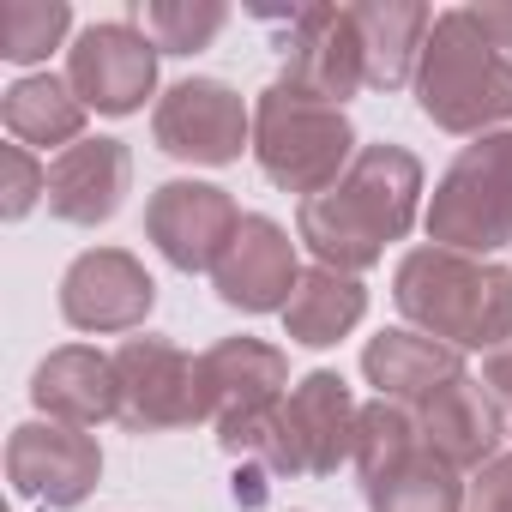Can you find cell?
<instances>
[{
	"label": "cell",
	"instance_id": "obj_3",
	"mask_svg": "<svg viewBox=\"0 0 512 512\" xmlns=\"http://www.w3.org/2000/svg\"><path fill=\"white\" fill-rule=\"evenodd\" d=\"M416 103L440 133H470V139L512 121V61L488 43L470 7L434 19L416 67Z\"/></svg>",
	"mask_w": 512,
	"mask_h": 512
},
{
	"label": "cell",
	"instance_id": "obj_15",
	"mask_svg": "<svg viewBox=\"0 0 512 512\" xmlns=\"http://www.w3.org/2000/svg\"><path fill=\"white\" fill-rule=\"evenodd\" d=\"M290 356L266 338H223L199 356V422L223 428L235 416L284 404Z\"/></svg>",
	"mask_w": 512,
	"mask_h": 512
},
{
	"label": "cell",
	"instance_id": "obj_28",
	"mask_svg": "<svg viewBox=\"0 0 512 512\" xmlns=\"http://www.w3.org/2000/svg\"><path fill=\"white\" fill-rule=\"evenodd\" d=\"M464 512H512V452L488 458L464 482Z\"/></svg>",
	"mask_w": 512,
	"mask_h": 512
},
{
	"label": "cell",
	"instance_id": "obj_22",
	"mask_svg": "<svg viewBox=\"0 0 512 512\" xmlns=\"http://www.w3.org/2000/svg\"><path fill=\"white\" fill-rule=\"evenodd\" d=\"M0 121H7L13 145H79L85 139V103L67 79L55 73H31L0 97Z\"/></svg>",
	"mask_w": 512,
	"mask_h": 512
},
{
	"label": "cell",
	"instance_id": "obj_7",
	"mask_svg": "<svg viewBox=\"0 0 512 512\" xmlns=\"http://www.w3.org/2000/svg\"><path fill=\"white\" fill-rule=\"evenodd\" d=\"M157 55L163 49L127 19L85 25L73 37V49H67V85L97 115H133L157 91Z\"/></svg>",
	"mask_w": 512,
	"mask_h": 512
},
{
	"label": "cell",
	"instance_id": "obj_19",
	"mask_svg": "<svg viewBox=\"0 0 512 512\" xmlns=\"http://www.w3.org/2000/svg\"><path fill=\"white\" fill-rule=\"evenodd\" d=\"M362 374H368V386L380 398L422 410L434 392L464 380V350H452V344H440L428 332H380L362 350Z\"/></svg>",
	"mask_w": 512,
	"mask_h": 512
},
{
	"label": "cell",
	"instance_id": "obj_11",
	"mask_svg": "<svg viewBox=\"0 0 512 512\" xmlns=\"http://www.w3.org/2000/svg\"><path fill=\"white\" fill-rule=\"evenodd\" d=\"M284 85H296L302 97H320L332 109H344V97H356L362 79V37H356V13L350 7H296L290 13V43H284Z\"/></svg>",
	"mask_w": 512,
	"mask_h": 512
},
{
	"label": "cell",
	"instance_id": "obj_6",
	"mask_svg": "<svg viewBox=\"0 0 512 512\" xmlns=\"http://www.w3.org/2000/svg\"><path fill=\"white\" fill-rule=\"evenodd\" d=\"M151 139H157V151H169L181 163L223 169L241 151H253V115H247L235 85H223V79H181V85H169L157 97Z\"/></svg>",
	"mask_w": 512,
	"mask_h": 512
},
{
	"label": "cell",
	"instance_id": "obj_29",
	"mask_svg": "<svg viewBox=\"0 0 512 512\" xmlns=\"http://www.w3.org/2000/svg\"><path fill=\"white\" fill-rule=\"evenodd\" d=\"M482 386L512 410V338H506L500 350H488V356H482Z\"/></svg>",
	"mask_w": 512,
	"mask_h": 512
},
{
	"label": "cell",
	"instance_id": "obj_17",
	"mask_svg": "<svg viewBox=\"0 0 512 512\" xmlns=\"http://www.w3.org/2000/svg\"><path fill=\"white\" fill-rule=\"evenodd\" d=\"M416 428H422V446L434 458H446L452 470H482L488 458H500V440H506L500 398L470 374L452 380L446 392H434L416 410Z\"/></svg>",
	"mask_w": 512,
	"mask_h": 512
},
{
	"label": "cell",
	"instance_id": "obj_13",
	"mask_svg": "<svg viewBox=\"0 0 512 512\" xmlns=\"http://www.w3.org/2000/svg\"><path fill=\"white\" fill-rule=\"evenodd\" d=\"M151 308H157V284L127 247H91L61 278V314L79 332H133L145 326Z\"/></svg>",
	"mask_w": 512,
	"mask_h": 512
},
{
	"label": "cell",
	"instance_id": "obj_4",
	"mask_svg": "<svg viewBox=\"0 0 512 512\" xmlns=\"http://www.w3.org/2000/svg\"><path fill=\"white\" fill-rule=\"evenodd\" d=\"M253 163L266 169L272 187L314 199V193L338 187L344 169L356 163V127L344 109L272 79L260 91V103H253Z\"/></svg>",
	"mask_w": 512,
	"mask_h": 512
},
{
	"label": "cell",
	"instance_id": "obj_10",
	"mask_svg": "<svg viewBox=\"0 0 512 512\" xmlns=\"http://www.w3.org/2000/svg\"><path fill=\"white\" fill-rule=\"evenodd\" d=\"M103 476V452L85 428H67V422H19L13 440H7V482L25 494V500H43V506H79L91 500Z\"/></svg>",
	"mask_w": 512,
	"mask_h": 512
},
{
	"label": "cell",
	"instance_id": "obj_30",
	"mask_svg": "<svg viewBox=\"0 0 512 512\" xmlns=\"http://www.w3.org/2000/svg\"><path fill=\"white\" fill-rule=\"evenodd\" d=\"M470 19L488 31V43H494L500 55L512 49V0H500V7H470Z\"/></svg>",
	"mask_w": 512,
	"mask_h": 512
},
{
	"label": "cell",
	"instance_id": "obj_8",
	"mask_svg": "<svg viewBox=\"0 0 512 512\" xmlns=\"http://www.w3.org/2000/svg\"><path fill=\"white\" fill-rule=\"evenodd\" d=\"M121 380V428L133 434H169L199 422V356L175 350L169 338H127L115 350Z\"/></svg>",
	"mask_w": 512,
	"mask_h": 512
},
{
	"label": "cell",
	"instance_id": "obj_23",
	"mask_svg": "<svg viewBox=\"0 0 512 512\" xmlns=\"http://www.w3.org/2000/svg\"><path fill=\"white\" fill-rule=\"evenodd\" d=\"M368 488V512H464V482L446 458H434L428 446L410 452L404 464L380 470Z\"/></svg>",
	"mask_w": 512,
	"mask_h": 512
},
{
	"label": "cell",
	"instance_id": "obj_25",
	"mask_svg": "<svg viewBox=\"0 0 512 512\" xmlns=\"http://www.w3.org/2000/svg\"><path fill=\"white\" fill-rule=\"evenodd\" d=\"M73 31V7L67 0H0V55L31 67L49 49H61V37Z\"/></svg>",
	"mask_w": 512,
	"mask_h": 512
},
{
	"label": "cell",
	"instance_id": "obj_26",
	"mask_svg": "<svg viewBox=\"0 0 512 512\" xmlns=\"http://www.w3.org/2000/svg\"><path fill=\"white\" fill-rule=\"evenodd\" d=\"M223 25H229V7H223V0H145V7H139V31H145L163 55H193V49H205Z\"/></svg>",
	"mask_w": 512,
	"mask_h": 512
},
{
	"label": "cell",
	"instance_id": "obj_21",
	"mask_svg": "<svg viewBox=\"0 0 512 512\" xmlns=\"http://www.w3.org/2000/svg\"><path fill=\"white\" fill-rule=\"evenodd\" d=\"M368 314V290L362 278L350 272H332V266H308L290 308H284V332L290 344H308V350H326L338 344L344 332H356V320Z\"/></svg>",
	"mask_w": 512,
	"mask_h": 512
},
{
	"label": "cell",
	"instance_id": "obj_18",
	"mask_svg": "<svg viewBox=\"0 0 512 512\" xmlns=\"http://www.w3.org/2000/svg\"><path fill=\"white\" fill-rule=\"evenodd\" d=\"M31 398L49 422L67 428H97L121 416V380H115V356H97L85 344H61L37 362L31 374Z\"/></svg>",
	"mask_w": 512,
	"mask_h": 512
},
{
	"label": "cell",
	"instance_id": "obj_27",
	"mask_svg": "<svg viewBox=\"0 0 512 512\" xmlns=\"http://www.w3.org/2000/svg\"><path fill=\"white\" fill-rule=\"evenodd\" d=\"M37 199H49V169L37 163L31 145H7L0 151V217H25Z\"/></svg>",
	"mask_w": 512,
	"mask_h": 512
},
{
	"label": "cell",
	"instance_id": "obj_16",
	"mask_svg": "<svg viewBox=\"0 0 512 512\" xmlns=\"http://www.w3.org/2000/svg\"><path fill=\"white\" fill-rule=\"evenodd\" d=\"M127 187H133V151L121 139H79L49 163V211L79 229L109 223Z\"/></svg>",
	"mask_w": 512,
	"mask_h": 512
},
{
	"label": "cell",
	"instance_id": "obj_9",
	"mask_svg": "<svg viewBox=\"0 0 512 512\" xmlns=\"http://www.w3.org/2000/svg\"><path fill=\"white\" fill-rule=\"evenodd\" d=\"M241 229V211L211 181H163L145 205V235L175 272H217Z\"/></svg>",
	"mask_w": 512,
	"mask_h": 512
},
{
	"label": "cell",
	"instance_id": "obj_24",
	"mask_svg": "<svg viewBox=\"0 0 512 512\" xmlns=\"http://www.w3.org/2000/svg\"><path fill=\"white\" fill-rule=\"evenodd\" d=\"M410 452H422V428H416V410L410 404H392V398H374L362 404V422H356V470L362 482H374L380 470L404 464Z\"/></svg>",
	"mask_w": 512,
	"mask_h": 512
},
{
	"label": "cell",
	"instance_id": "obj_1",
	"mask_svg": "<svg viewBox=\"0 0 512 512\" xmlns=\"http://www.w3.org/2000/svg\"><path fill=\"white\" fill-rule=\"evenodd\" d=\"M416 211H422V163H416V151L362 145L338 187L302 199L296 235L308 241V253L320 266L362 278L368 266H380L386 241L410 235Z\"/></svg>",
	"mask_w": 512,
	"mask_h": 512
},
{
	"label": "cell",
	"instance_id": "obj_14",
	"mask_svg": "<svg viewBox=\"0 0 512 512\" xmlns=\"http://www.w3.org/2000/svg\"><path fill=\"white\" fill-rule=\"evenodd\" d=\"M217 296L241 314H284L296 284H302V260H296V241L284 223L272 217H241L229 253L211 272Z\"/></svg>",
	"mask_w": 512,
	"mask_h": 512
},
{
	"label": "cell",
	"instance_id": "obj_12",
	"mask_svg": "<svg viewBox=\"0 0 512 512\" xmlns=\"http://www.w3.org/2000/svg\"><path fill=\"white\" fill-rule=\"evenodd\" d=\"M356 422H362V404L332 368L302 374L284 398L290 476H338V464L356 458Z\"/></svg>",
	"mask_w": 512,
	"mask_h": 512
},
{
	"label": "cell",
	"instance_id": "obj_2",
	"mask_svg": "<svg viewBox=\"0 0 512 512\" xmlns=\"http://www.w3.org/2000/svg\"><path fill=\"white\" fill-rule=\"evenodd\" d=\"M398 314L452 344V350H500L512 338V266L470 260L452 247H410L392 278Z\"/></svg>",
	"mask_w": 512,
	"mask_h": 512
},
{
	"label": "cell",
	"instance_id": "obj_5",
	"mask_svg": "<svg viewBox=\"0 0 512 512\" xmlns=\"http://www.w3.org/2000/svg\"><path fill=\"white\" fill-rule=\"evenodd\" d=\"M428 241L488 260L512 241V127L482 133L452 157V169L434 181L428 199Z\"/></svg>",
	"mask_w": 512,
	"mask_h": 512
},
{
	"label": "cell",
	"instance_id": "obj_20",
	"mask_svg": "<svg viewBox=\"0 0 512 512\" xmlns=\"http://www.w3.org/2000/svg\"><path fill=\"white\" fill-rule=\"evenodd\" d=\"M350 13H356V37H362V79L374 91L416 85L434 13L410 7V0H368V7H350Z\"/></svg>",
	"mask_w": 512,
	"mask_h": 512
}]
</instances>
